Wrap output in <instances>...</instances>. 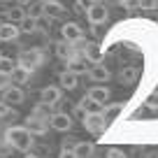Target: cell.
<instances>
[{
    "instance_id": "cell-9",
    "label": "cell",
    "mask_w": 158,
    "mask_h": 158,
    "mask_svg": "<svg viewBox=\"0 0 158 158\" xmlns=\"http://www.w3.org/2000/svg\"><path fill=\"white\" fill-rule=\"evenodd\" d=\"M40 98H42V102H44L47 107H54V105L60 100V89L58 86H44L42 93H40Z\"/></svg>"
},
{
    "instance_id": "cell-34",
    "label": "cell",
    "mask_w": 158,
    "mask_h": 158,
    "mask_svg": "<svg viewBox=\"0 0 158 158\" xmlns=\"http://www.w3.org/2000/svg\"><path fill=\"white\" fill-rule=\"evenodd\" d=\"M33 0H16V5H21V7H26V5H30Z\"/></svg>"
},
{
    "instance_id": "cell-5",
    "label": "cell",
    "mask_w": 158,
    "mask_h": 158,
    "mask_svg": "<svg viewBox=\"0 0 158 158\" xmlns=\"http://www.w3.org/2000/svg\"><path fill=\"white\" fill-rule=\"evenodd\" d=\"M49 123L54 130H58V133H68L70 128H72V116L70 114H63V112H56L54 116L49 118Z\"/></svg>"
},
{
    "instance_id": "cell-33",
    "label": "cell",
    "mask_w": 158,
    "mask_h": 158,
    "mask_svg": "<svg viewBox=\"0 0 158 158\" xmlns=\"http://www.w3.org/2000/svg\"><path fill=\"white\" fill-rule=\"evenodd\" d=\"M5 79H7L5 74H0V91H2V89H5V86H7V81H5Z\"/></svg>"
},
{
    "instance_id": "cell-36",
    "label": "cell",
    "mask_w": 158,
    "mask_h": 158,
    "mask_svg": "<svg viewBox=\"0 0 158 158\" xmlns=\"http://www.w3.org/2000/svg\"><path fill=\"white\" fill-rule=\"evenodd\" d=\"M42 2H60V0H42Z\"/></svg>"
},
{
    "instance_id": "cell-31",
    "label": "cell",
    "mask_w": 158,
    "mask_h": 158,
    "mask_svg": "<svg viewBox=\"0 0 158 158\" xmlns=\"http://www.w3.org/2000/svg\"><path fill=\"white\" fill-rule=\"evenodd\" d=\"M107 158H126V153L118 151V149H109V151H107Z\"/></svg>"
},
{
    "instance_id": "cell-13",
    "label": "cell",
    "mask_w": 158,
    "mask_h": 158,
    "mask_svg": "<svg viewBox=\"0 0 158 158\" xmlns=\"http://www.w3.org/2000/svg\"><path fill=\"white\" fill-rule=\"evenodd\" d=\"M30 72H33V70H28V68H23V65L16 63L14 70L10 72V79L14 81V84H26V81L30 79Z\"/></svg>"
},
{
    "instance_id": "cell-29",
    "label": "cell",
    "mask_w": 158,
    "mask_h": 158,
    "mask_svg": "<svg viewBox=\"0 0 158 158\" xmlns=\"http://www.w3.org/2000/svg\"><path fill=\"white\" fill-rule=\"evenodd\" d=\"M118 2H121L126 10H135V7H139V0H118Z\"/></svg>"
},
{
    "instance_id": "cell-27",
    "label": "cell",
    "mask_w": 158,
    "mask_h": 158,
    "mask_svg": "<svg viewBox=\"0 0 158 158\" xmlns=\"http://www.w3.org/2000/svg\"><path fill=\"white\" fill-rule=\"evenodd\" d=\"M139 7L153 12V10H158V0H139Z\"/></svg>"
},
{
    "instance_id": "cell-32",
    "label": "cell",
    "mask_w": 158,
    "mask_h": 158,
    "mask_svg": "<svg viewBox=\"0 0 158 158\" xmlns=\"http://www.w3.org/2000/svg\"><path fill=\"white\" fill-rule=\"evenodd\" d=\"M58 158H77V156H74V151H60Z\"/></svg>"
},
{
    "instance_id": "cell-19",
    "label": "cell",
    "mask_w": 158,
    "mask_h": 158,
    "mask_svg": "<svg viewBox=\"0 0 158 158\" xmlns=\"http://www.w3.org/2000/svg\"><path fill=\"white\" fill-rule=\"evenodd\" d=\"M79 107L84 109L86 114H93V112H102V102H95L93 98H89V95H84V100L79 102Z\"/></svg>"
},
{
    "instance_id": "cell-20",
    "label": "cell",
    "mask_w": 158,
    "mask_h": 158,
    "mask_svg": "<svg viewBox=\"0 0 158 158\" xmlns=\"http://www.w3.org/2000/svg\"><path fill=\"white\" fill-rule=\"evenodd\" d=\"M37 21L40 19H33V16L26 14L23 19L19 21V30H21V33H35V30H37Z\"/></svg>"
},
{
    "instance_id": "cell-3",
    "label": "cell",
    "mask_w": 158,
    "mask_h": 158,
    "mask_svg": "<svg viewBox=\"0 0 158 158\" xmlns=\"http://www.w3.org/2000/svg\"><path fill=\"white\" fill-rule=\"evenodd\" d=\"M84 128L89 130V133L93 135H100L105 128H107V123H105L102 118V112H93V114H84Z\"/></svg>"
},
{
    "instance_id": "cell-24",
    "label": "cell",
    "mask_w": 158,
    "mask_h": 158,
    "mask_svg": "<svg viewBox=\"0 0 158 158\" xmlns=\"http://www.w3.org/2000/svg\"><path fill=\"white\" fill-rule=\"evenodd\" d=\"M42 5H44V2H42ZM42 5H40V2H30L28 5V16H33V19H40V16L44 14V10H42Z\"/></svg>"
},
{
    "instance_id": "cell-37",
    "label": "cell",
    "mask_w": 158,
    "mask_h": 158,
    "mask_svg": "<svg viewBox=\"0 0 158 158\" xmlns=\"http://www.w3.org/2000/svg\"><path fill=\"white\" fill-rule=\"evenodd\" d=\"M93 2H105V0H93Z\"/></svg>"
},
{
    "instance_id": "cell-10",
    "label": "cell",
    "mask_w": 158,
    "mask_h": 158,
    "mask_svg": "<svg viewBox=\"0 0 158 158\" xmlns=\"http://www.w3.org/2000/svg\"><path fill=\"white\" fill-rule=\"evenodd\" d=\"M56 56L63 60H72L74 56H77V51H74L72 42H68V40H60V42H56Z\"/></svg>"
},
{
    "instance_id": "cell-38",
    "label": "cell",
    "mask_w": 158,
    "mask_h": 158,
    "mask_svg": "<svg viewBox=\"0 0 158 158\" xmlns=\"http://www.w3.org/2000/svg\"><path fill=\"white\" fill-rule=\"evenodd\" d=\"M0 158H7V156H5V153H0Z\"/></svg>"
},
{
    "instance_id": "cell-2",
    "label": "cell",
    "mask_w": 158,
    "mask_h": 158,
    "mask_svg": "<svg viewBox=\"0 0 158 158\" xmlns=\"http://www.w3.org/2000/svg\"><path fill=\"white\" fill-rule=\"evenodd\" d=\"M42 60H44V54H42L40 49H26V51H21V54H19L16 63L23 65V68H28V70H35V68L42 65Z\"/></svg>"
},
{
    "instance_id": "cell-25",
    "label": "cell",
    "mask_w": 158,
    "mask_h": 158,
    "mask_svg": "<svg viewBox=\"0 0 158 158\" xmlns=\"http://www.w3.org/2000/svg\"><path fill=\"white\" fill-rule=\"evenodd\" d=\"M84 54H86V56H89V58L95 63V60H98V56H100V51H98V47H95V44H86Z\"/></svg>"
},
{
    "instance_id": "cell-14",
    "label": "cell",
    "mask_w": 158,
    "mask_h": 158,
    "mask_svg": "<svg viewBox=\"0 0 158 158\" xmlns=\"http://www.w3.org/2000/svg\"><path fill=\"white\" fill-rule=\"evenodd\" d=\"M77 84H79V74L77 72H72V70L60 72V86H63V89L72 91V89H77Z\"/></svg>"
},
{
    "instance_id": "cell-8",
    "label": "cell",
    "mask_w": 158,
    "mask_h": 158,
    "mask_svg": "<svg viewBox=\"0 0 158 158\" xmlns=\"http://www.w3.org/2000/svg\"><path fill=\"white\" fill-rule=\"evenodd\" d=\"M19 35H21L19 23H12V21L0 23V42H14Z\"/></svg>"
},
{
    "instance_id": "cell-35",
    "label": "cell",
    "mask_w": 158,
    "mask_h": 158,
    "mask_svg": "<svg viewBox=\"0 0 158 158\" xmlns=\"http://www.w3.org/2000/svg\"><path fill=\"white\" fill-rule=\"evenodd\" d=\"M23 158H40V156H35V153H28V151H26V156Z\"/></svg>"
},
{
    "instance_id": "cell-18",
    "label": "cell",
    "mask_w": 158,
    "mask_h": 158,
    "mask_svg": "<svg viewBox=\"0 0 158 158\" xmlns=\"http://www.w3.org/2000/svg\"><path fill=\"white\" fill-rule=\"evenodd\" d=\"M42 10H44V16L56 19V16H60V14L65 12V7L60 5V2H44V5H42Z\"/></svg>"
},
{
    "instance_id": "cell-15",
    "label": "cell",
    "mask_w": 158,
    "mask_h": 158,
    "mask_svg": "<svg viewBox=\"0 0 158 158\" xmlns=\"http://www.w3.org/2000/svg\"><path fill=\"white\" fill-rule=\"evenodd\" d=\"M102 107H105V112H102V118H105V123H112L114 118H116L118 114L123 112V105H121V102H114V105H107V102H105Z\"/></svg>"
},
{
    "instance_id": "cell-30",
    "label": "cell",
    "mask_w": 158,
    "mask_h": 158,
    "mask_svg": "<svg viewBox=\"0 0 158 158\" xmlns=\"http://www.w3.org/2000/svg\"><path fill=\"white\" fill-rule=\"evenodd\" d=\"M10 114H12L10 105H7V102H2V100H0V118H5V116H10Z\"/></svg>"
},
{
    "instance_id": "cell-16",
    "label": "cell",
    "mask_w": 158,
    "mask_h": 158,
    "mask_svg": "<svg viewBox=\"0 0 158 158\" xmlns=\"http://www.w3.org/2000/svg\"><path fill=\"white\" fill-rule=\"evenodd\" d=\"M86 95L93 98L95 102H102L105 105L109 100V89H107V86H93V89H89V93H86Z\"/></svg>"
},
{
    "instance_id": "cell-39",
    "label": "cell",
    "mask_w": 158,
    "mask_h": 158,
    "mask_svg": "<svg viewBox=\"0 0 158 158\" xmlns=\"http://www.w3.org/2000/svg\"><path fill=\"white\" fill-rule=\"evenodd\" d=\"M0 56H2V54H0Z\"/></svg>"
},
{
    "instance_id": "cell-28",
    "label": "cell",
    "mask_w": 158,
    "mask_h": 158,
    "mask_svg": "<svg viewBox=\"0 0 158 158\" xmlns=\"http://www.w3.org/2000/svg\"><path fill=\"white\" fill-rule=\"evenodd\" d=\"M74 144H77V139H74V137H68V139H63V142H60V147H63V151H72Z\"/></svg>"
},
{
    "instance_id": "cell-21",
    "label": "cell",
    "mask_w": 158,
    "mask_h": 158,
    "mask_svg": "<svg viewBox=\"0 0 158 158\" xmlns=\"http://www.w3.org/2000/svg\"><path fill=\"white\" fill-rule=\"evenodd\" d=\"M5 14H7V21H12V23H19V21L26 16V10H23L21 5H16V7H10V10H5Z\"/></svg>"
},
{
    "instance_id": "cell-7",
    "label": "cell",
    "mask_w": 158,
    "mask_h": 158,
    "mask_svg": "<svg viewBox=\"0 0 158 158\" xmlns=\"http://www.w3.org/2000/svg\"><path fill=\"white\" fill-rule=\"evenodd\" d=\"M60 35H63V40H68V42H79V40L84 37V30L79 28V23L70 21V23H63Z\"/></svg>"
},
{
    "instance_id": "cell-6",
    "label": "cell",
    "mask_w": 158,
    "mask_h": 158,
    "mask_svg": "<svg viewBox=\"0 0 158 158\" xmlns=\"http://www.w3.org/2000/svg\"><path fill=\"white\" fill-rule=\"evenodd\" d=\"M23 91L19 89V86H5L2 89V102H7L12 107V105H21L23 102Z\"/></svg>"
},
{
    "instance_id": "cell-11",
    "label": "cell",
    "mask_w": 158,
    "mask_h": 158,
    "mask_svg": "<svg viewBox=\"0 0 158 158\" xmlns=\"http://www.w3.org/2000/svg\"><path fill=\"white\" fill-rule=\"evenodd\" d=\"M89 77L93 79V81H98V84H102V81H107V79H109V70L105 68L102 63L95 60V63L89 68Z\"/></svg>"
},
{
    "instance_id": "cell-1",
    "label": "cell",
    "mask_w": 158,
    "mask_h": 158,
    "mask_svg": "<svg viewBox=\"0 0 158 158\" xmlns=\"http://www.w3.org/2000/svg\"><path fill=\"white\" fill-rule=\"evenodd\" d=\"M5 139L7 144H10L12 149H16V151H30V147H33V133H30L26 126H12L10 130L5 133Z\"/></svg>"
},
{
    "instance_id": "cell-17",
    "label": "cell",
    "mask_w": 158,
    "mask_h": 158,
    "mask_svg": "<svg viewBox=\"0 0 158 158\" xmlns=\"http://www.w3.org/2000/svg\"><path fill=\"white\" fill-rule=\"evenodd\" d=\"M93 149L95 147L91 142H77L72 151H74V156H77V158H91V156H93Z\"/></svg>"
},
{
    "instance_id": "cell-23",
    "label": "cell",
    "mask_w": 158,
    "mask_h": 158,
    "mask_svg": "<svg viewBox=\"0 0 158 158\" xmlns=\"http://www.w3.org/2000/svg\"><path fill=\"white\" fill-rule=\"evenodd\" d=\"M135 77H137V70H135L133 65H126V68L121 70V81H123V84H130Z\"/></svg>"
},
{
    "instance_id": "cell-22",
    "label": "cell",
    "mask_w": 158,
    "mask_h": 158,
    "mask_svg": "<svg viewBox=\"0 0 158 158\" xmlns=\"http://www.w3.org/2000/svg\"><path fill=\"white\" fill-rule=\"evenodd\" d=\"M16 60L7 58V56H0V74H5V77H10V72L14 70Z\"/></svg>"
},
{
    "instance_id": "cell-26",
    "label": "cell",
    "mask_w": 158,
    "mask_h": 158,
    "mask_svg": "<svg viewBox=\"0 0 158 158\" xmlns=\"http://www.w3.org/2000/svg\"><path fill=\"white\" fill-rule=\"evenodd\" d=\"M91 5H93V0H77L74 2V12H86Z\"/></svg>"
},
{
    "instance_id": "cell-12",
    "label": "cell",
    "mask_w": 158,
    "mask_h": 158,
    "mask_svg": "<svg viewBox=\"0 0 158 158\" xmlns=\"http://www.w3.org/2000/svg\"><path fill=\"white\" fill-rule=\"evenodd\" d=\"M44 121H49V118H40L37 114H33V116H28L26 128H28L33 135H44L47 133V123H44Z\"/></svg>"
},
{
    "instance_id": "cell-4",
    "label": "cell",
    "mask_w": 158,
    "mask_h": 158,
    "mask_svg": "<svg viewBox=\"0 0 158 158\" xmlns=\"http://www.w3.org/2000/svg\"><path fill=\"white\" fill-rule=\"evenodd\" d=\"M107 7H105V2H93V5L86 10V16H89L91 26H98V23H105L107 21Z\"/></svg>"
}]
</instances>
